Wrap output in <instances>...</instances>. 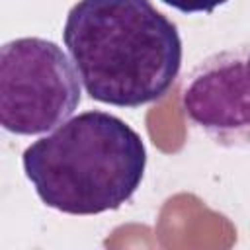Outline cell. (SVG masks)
<instances>
[{"label":"cell","instance_id":"obj_2","mask_svg":"<svg viewBox=\"0 0 250 250\" xmlns=\"http://www.w3.org/2000/svg\"><path fill=\"white\" fill-rule=\"evenodd\" d=\"M21 166L47 207L66 215H100L135 195L146 148L123 119L92 109L33 141L21 154Z\"/></svg>","mask_w":250,"mask_h":250},{"label":"cell","instance_id":"obj_1","mask_svg":"<svg viewBox=\"0 0 250 250\" xmlns=\"http://www.w3.org/2000/svg\"><path fill=\"white\" fill-rule=\"evenodd\" d=\"M62 41L88 96L115 107L156 102L182 66L178 27L150 0H78Z\"/></svg>","mask_w":250,"mask_h":250},{"label":"cell","instance_id":"obj_5","mask_svg":"<svg viewBox=\"0 0 250 250\" xmlns=\"http://www.w3.org/2000/svg\"><path fill=\"white\" fill-rule=\"evenodd\" d=\"M162 2L182 14H211L229 0H162Z\"/></svg>","mask_w":250,"mask_h":250},{"label":"cell","instance_id":"obj_3","mask_svg":"<svg viewBox=\"0 0 250 250\" xmlns=\"http://www.w3.org/2000/svg\"><path fill=\"white\" fill-rule=\"evenodd\" d=\"M72 59L49 39L20 37L0 47V123L14 135L62 125L80 104Z\"/></svg>","mask_w":250,"mask_h":250},{"label":"cell","instance_id":"obj_4","mask_svg":"<svg viewBox=\"0 0 250 250\" xmlns=\"http://www.w3.org/2000/svg\"><path fill=\"white\" fill-rule=\"evenodd\" d=\"M191 125L225 148L250 146V43L205 57L182 90Z\"/></svg>","mask_w":250,"mask_h":250}]
</instances>
